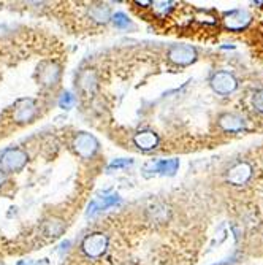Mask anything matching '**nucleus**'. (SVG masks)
Masks as SVG:
<instances>
[{
	"instance_id": "nucleus-1",
	"label": "nucleus",
	"mask_w": 263,
	"mask_h": 265,
	"mask_svg": "<svg viewBox=\"0 0 263 265\" xmlns=\"http://www.w3.org/2000/svg\"><path fill=\"white\" fill-rule=\"evenodd\" d=\"M27 160H29V156L24 149L10 148L2 154L0 165H2L3 172H19V170H22L25 167Z\"/></svg>"
},
{
	"instance_id": "nucleus-2",
	"label": "nucleus",
	"mask_w": 263,
	"mask_h": 265,
	"mask_svg": "<svg viewBox=\"0 0 263 265\" xmlns=\"http://www.w3.org/2000/svg\"><path fill=\"white\" fill-rule=\"evenodd\" d=\"M73 149L80 157L83 159H91L99 149V140L94 135L81 132L73 138Z\"/></svg>"
},
{
	"instance_id": "nucleus-3",
	"label": "nucleus",
	"mask_w": 263,
	"mask_h": 265,
	"mask_svg": "<svg viewBox=\"0 0 263 265\" xmlns=\"http://www.w3.org/2000/svg\"><path fill=\"white\" fill-rule=\"evenodd\" d=\"M83 251L86 256H89V258H100V256L105 254L108 248V237L102 234V232H95L87 235L84 240H83Z\"/></svg>"
},
{
	"instance_id": "nucleus-4",
	"label": "nucleus",
	"mask_w": 263,
	"mask_h": 265,
	"mask_svg": "<svg viewBox=\"0 0 263 265\" xmlns=\"http://www.w3.org/2000/svg\"><path fill=\"white\" fill-rule=\"evenodd\" d=\"M225 29L232 32H241L252 22V14L248 10H232L224 16Z\"/></svg>"
},
{
	"instance_id": "nucleus-5",
	"label": "nucleus",
	"mask_w": 263,
	"mask_h": 265,
	"mask_svg": "<svg viewBox=\"0 0 263 265\" xmlns=\"http://www.w3.org/2000/svg\"><path fill=\"white\" fill-rule=\"evenodd\" d=\"M168 59L176 65L186 67L197 61V51L189 45H174L168 51Z\"/></svg>"
},
{
	"instance_id": "nucleus-6",
	"label": "nucleus",
	"mask_w": 263,
	"mask_h": 265,
	"mask_svg": "<svg viewBox=\"0 0 263 265\" xmlns=\"http://www.w3.org/2000/svg\"><path fill=\"white\" fill-rule=\"evenodd\" d=\"M60 75H62V72H60V67L56 62L46 61L38 65V80L43 86L46 88L57 86L60 81Z\"/></svg>"
},
{
	"instance_id": "nucleus-7",
	"label": "nucleus",
	"mask_w": 263,
	"mask_h": 265,
	"mask_svg": "<svg viewBox=\"0 0 263 265\" xmlns=\"http://www.w3.org/2000/svg\"><path fill=\"white\" fill-rule=\"evenodd\" d=\"M211 88L214 92L221 94V96H229L235 92L238 88V81L229 72H217L211 78Z\"/></svg>"
},
{
	"instance_id": "nucleus-8",
	"label": "nucleus",
	"mask_w": 263,
	"mask_h": 265,
	"mask_svg": "<svg viewBox=\"0 0 263 265\" xmlns=\"http://www.w3.org/2000/svg\"><path fill=\"white\" fill-rule=\"evenodd\" d=\"M37 115V104L32 99H22L16 104L14 110V121L17 124L30 123Z\"/></svg>"
},
{
	"instance_id": "nucleus-9",
	"label": "nucleus",
	"mask_w": 263,
	"mask_h": 265,
	"mask_svg": "<svg viewBox=\"0 0 263 265\" xmlns=\"http://www.w3.org/2000/svg\"><path fill=\"white\" fill-rule=\"evenodd\" d=\"M252 176V167L248 164V162H240V164L233 165L229 173H227V179L229 183L235 184V186H243L246 184Z\"/></svg>"
},
{
	"instance_id": "nucleus-10",
	"label": "nucleus",
	"mask_w": 263,
	"mask_h": 265,
	"mask_svg": "<svg viewBox=\"0 0 263 265\" xmlns=\"http://www.w3.org/2000/svg\"><path fill=\"white\" fill-rule=\"evenodd\" d=\"M118 203H121V197L118 194L97 197V199H94L89 203V208H87V216H95V215H99V213L108 210L111 207H116Z\"/></svg>"
},
{
	"instance_id": "nucleus-11",
	"label": "nucleus",
	"mask_w": 263,
	"mask_h": 265,
	"mask_svg": "<svg viewBox=\"0 0 263 265\" xmlns=\"http://www.w3.org/2000/svg\"><path fill=\"white\" fill-rule=\"evenodd\" d=\"M133 143L138 149L151 151V149L157 148V144H159V136H157V133H154L152 131H141V132L135 133Z\"/></svg>"
},
{
	"instance_id": "nucleus-12",
	"label": "nucleus",
	"mask_w": 263,
	"mask_h": 265,
	"mask_svg": "<svg viewBox=\"0 0 263 265\" xmlns=\"http://www.w3.org/2000/svg\"><path fill=\"white\" fill-rule=\"evenodd\" d=\"M219 126H221V129L225 132H241L246 124H244V119L241 116L227 113L219 118Z\"/></svg>"
},
{
	"instance_id": "nucleus-13",
	"label": "nucleus",
	"mask_w": 263,
	"mask_h": 265,
	"mask_svg": "<svg viewBox=\"0 0 263 265\" xmlns=\"http://www.w3.org/2000/svg\"><path fill=\"white\" fill-rule=\"evenodd\" d=\"M179 167V159H166V160H155V162H149L144 167V170L152 168V172H159L162 175H174Z\"/></svg>"
},
{
	"instance_id": "nucleus-14",
	"label": "nucleus",
	"mask_w": 263,
	"mask_h": 265,
	"mask_svg": "<svg viewBox=\"0 0 263 265\" xmlns=\"http://www.w3.org/2000/svg\"><path fill=\"white\" fill-rule=\"evenodd\" d=\"M64 230H65V221L60 218L52 216L43 222V232H45V235L49 238L60 237L64 234Z\"/></svg>"
},
{
	"instance_id": "nucleus-15",
	"label": "nucleus",
	"mask_w": 263,
	"mask_h": 265,
	"mask_svg": "<svg viewBox=\"0 0 263 265\" xmlns=\"http://www.w3.org/2000/svg\"><path fill=\"white\" fill-rule=\"evenodd\" d=\"M89 16L95 22L107 24L111 19V11L107 5H92L89 8Z\"/></svg>"
},
{
	"instance_id": "nucleus-16",
	"label": "nucleus",
	"mask_w": 263,
	"mask_h": 265,
	"mask_svg": "<svg viewBox=\"0 0 263 265\" xmlns=\"http://www.w3.org/2000/svg\"><path fill=\"white\" fill-rule=\"evenodd\" d=\"M95 83H97V80H95V73L91 72V70H86L84 73H81L80 76V86L84 89V91H92L95 88Z\"/></svg>"
},
{
	"instance_id": "nucleus-17",
	"label": "nucleus",
	"mask_w": 263,
	"mask_h": 265,
	"mask_svg": "<svg viewBox=\"0 0 263 265\" xmlns=\"http://www.w3.org/2000/svg\"><path fill=\"white\" fill-rule=\"evenodd\" d=\"M151 215L155 221L165 222L170 218V210H168V207H165V205H155L154 208H151Z\"/></svg>"
},
{
	"instance_id": "nucleus-18",
	"label": "nucleus",
	"mask_w": 263,
	"mask_h": 265,
	"mask_svg": "<svg viewBox=\"0 0 263 265\" xmlns=\"http://www.w3.org/2000/svg\"><path fill=\"white\" fill-rule=\"evenodd\" d=\"M152 5V10H154V13L155 14H159V16H166L168 14L171 10H173V2H152L151 3Z\"/></svg>"
},
{
	"instance_id": "nucleus-19",
	"label": "nucleus",
	"mask_w": 263,
	"mask_h": 265,
	"mask_svg": "<svg viewBox=\"0 0 263 265\" xmlns=\"http://www.w3.org/2000/svg\"><path fill=\"white\" fill-rule=\"evenodd\" d=\"M111 21L113 24L116 25V27L119 29H126L130 25V19H129V16L126 13H116V14H111Z\"/></svg>"
},
{
	"instance_id": "nucleus-20",
	"label": "nucleus",
	"mask_w": 263,
	"mask_h": 265,
	"mask_svg": "<svg viewBox=\"0 0 263 265\" xmlns=\"http://www.w3.org/2000/svg\"><path fill=\"white\" fill-rule=\"evenodd\" d=\"M73 104H75V97H73L72 92H64L62 96H60V99H59V107L64 108V110L72 108Z\"/></svg>"
},
{
	"instance_id": "nucleus-21",
	"label": "nucleus",
	"mask_w": 263,
	"mask_h": 265,
	"mask_svg": "<svg viewBox=\"0 0 263 265\" xmlns=\"http://www.w3.org/2000/svg\"><path fill=\"white\" fill-rule=\"evenodd\" d=\"M132 164H133V160H132V159H116V160H113L111 164L108 165V170L126 168V167H130Z\"/></svg>"
},
{
	"instance_id": "nucleus-22",
	"label": "nucleus",
	"mask_w": 263,
	"mask_h": 265,
	"mask_svg": "<svg viewBox=\"0 0 263 265\" xmlns=\"http://www.w3.org/2000/svg\"><path fill=\"white\" fill-rule=\"evenodd\" d=\"M252 105L254 108H256L257 111H260V113H263V89L256 92V96L252 97Z\"/></svg>"
},
{
	"instance_id": "nucleus-23",
	"label": "nucleus",
	"mask_w": 263,
	"mask_h": 265,
	"mask_svg": "<svg viewBox=\"0 0 263 265\" xmlns=\"http://www.w3.org/2000/svg\"><path fill=\"white\" fill-rule=\"evenodd\" d=\"M197 19L205 22V24H216V18L209 13V11H198L197 13Z\"/></svg>"
},
{
	"instance_id": "nucleus-24",
	"label": "nucleus",
	"mask_w": 263,
	"mask_h": 265,
	"mask_svg": "<svg viewBox=\"0 0 263 265\" xmlns=\"http://www.w3.org/2000/svg\"><path fill=\"white\" fill-rule=\"evenodd\" d=\"M5 181H6V175H5L3 170L0 168V187H2V186L5 184Z\"/></svg>"
},
{
	"instance_id": "nucleus-25",
	"label": "nucleus",
	"mask_w": 263,
	"mask_h": 265,
	"mask_svg": "<svg viewBox=\"0 0 263 265\" xmlns=\"http://www.w3.org/2000/svg\"><path fill=\"white\" fill-rule=\"evenodd\" d=\"M151 3H152V2H144V0L141 2V0H135V5H143V6H149Z\"/></svg>"
},
{
	"instance_id": "nucleus-26",
	"label": "nucleus",
	"mask_w": 263,
	"mask_h": 265,
	"mask_svg": "<svg viewBox=\"0 0 263 265\" xmlns=\"http://www.w3.org/2000/svg\"><path fill=\"white\" fill-rule=\"evenodd\" d=\"M17 265H32V262H29V261H21V262H17Z\"/></svg>"
},
{
	"instance_id": "nucleus-27",
	"label": "nucleus",
	"mask_w": 263,
	"mask_h": 265,
	"mask_svg": "<svg viewBox=\"0 0 263 265\" xmlns=\"http://www.w3.org/2000/svg\"><path fill=\"white\" fill-rule=\"evenodd\" d=\"M0 265H3V264H2V262H0Z\"/></svg>"
}]
</instances>
